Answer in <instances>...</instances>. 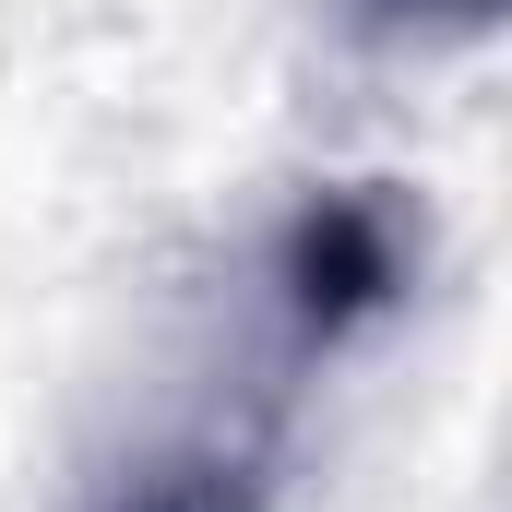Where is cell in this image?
Listing matches in <instances>:
<instances>
[{"label": "cell", "instance_id": "obj_1", "mask_svg": "<svg viewBox=\"0 0 512 512\" xmlns=\"http://www.w3.org/2000/svg\"><path fill=\"white\" fill-rule=\"evenodd\" d=\"M417 286V227L393 179H322L274 215L251 286H239V382L179 393L143 441H120L72 512H274L298 465V405L310 382L405 310Z\"/></svg>", "mask_w": 512, "mask_h": 512}, {"label": "cell", "instance_id": "obj_2", "mask_svg": "<svg viewBox=\"0 0 512 512\" xmlns=\"http://www.w3.org/2000/svg\"><path fill=\"white\" fill-rule=\"evenodd\" d=\"M441 12H465V24H477V12H489V0H441Z\"/></svg>", "mask_w": 512, "mask_h": 512}]
</instances>
